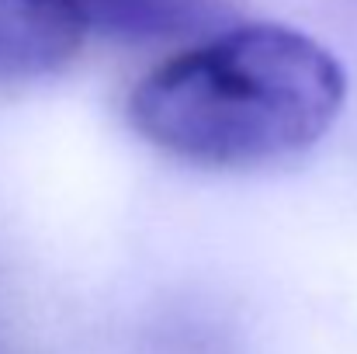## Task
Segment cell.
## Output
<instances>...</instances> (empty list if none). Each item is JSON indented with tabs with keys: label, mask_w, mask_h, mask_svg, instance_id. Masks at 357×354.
Returning a JSON list of instances; mask_svg holds the SVG:
<instances>
[{
	"label": "cell",
	"mask_w": 357,
	"mask_h": 354,
	"mask_svg": "<svg viewBox=\"0 0 357 354\" xmlns=\"http://www.w3.org/2000/svg\"><path fill=\"white\" fill-rule=\"evenodd\" d=\"M344 63L291 24H239L149 70L128 94L132 128L205 170H257L309 153L344 112Z\"/></svg>",
	"instance_id": "cell-1"
},
{
	"label": "cell",
	"mask_w": 357,
	"mask_h": 354,
	"mask_svg": "<svg viewBox=\"0 0 357 354\" xmlns=\"http://www.w3.org/2000/svg\"><path fill=\"white\" fill-rule=\"evenodd\" d=\"M87 31L73 0H0V87L59 73Z\"/></svg>",
	"instance_id": "cell-2"
},
{
	"label": "cell",
	"mask_w": 357,
	"mask_h": 354,
	"mask_svg": "<svg viewBox=\"0 0 357 354\" xmlns=\"http://www.w3.org/2000/svg\"><path fill=\"white\" fill-rule=\"evenodd\" d=\"M91 31L119 38H174L205 28L215 0H73Z\"/></svg>",
	"instance_id": "cell-3"
}]
</instances>
